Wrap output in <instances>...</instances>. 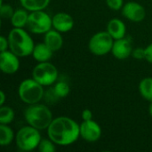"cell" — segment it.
I'll use <instances>...</instances> for the list:
<instances>
[{"instance_id": "obj_30", "label": "cell", "mask_w": 152, "mask_h": 152, "mask_svg": "<svg viewBox=\"0 0 152 152\" xmlns=\"http://www.w3.org/2000/svg\"><path fill=\"white\" fill-rule=\"evenodd\" d=\"M82 118L84 121H88V120H92L93 119V112L86 109V110H84L83 112H82Z\"/></svg>"}, {"instance_id": "obj_29", "label": "cell", "mask_w": 152, "mask_h": 152, "mask_svg": "<svg viewBox=\"0 0 152 152\" xmlns=\"http://www.w3.org/2000/svg\"><path fill=\"white\" fill-rule=\"evenodd\" d=\"M8 47H9L8 38L4 37V36H1L0 37V50H1V52L6 51Z\"/></svg>"}, {"instance_id": "obj_10", "label": "cell", "mask_w": 152, "mask_h": 152, "mask_svg": "<svg viewBox=\"0 0 152 152\" xmlns=\"http://www.w3.org/2000/svg\"><path fill=\"white\" fill-rule=\"evenodd\" d=\"M19 56L12 51H4L0 54V69L5 74H14L20 68Z\"/></svg>"}, {"instance_id": "obj_22", "label": "cell", "mask_w": 152, "mask_h": 152, "mask_svg": "<svg viewBox=\"0 0 152 152\" xmlns=\"http://www.w3.org/2000/svg\"><path fill=\"white\" fill-rule=\"evenodd\" d=\"M54 89V92L56 93V94L58 95V97L61 99V98H65L69 95V92H70V88H69V86L64 82V81H60V82H57L53 87Z\"/></svg>"}, {"instance_id": "obj_1", "label": "cell", "mask_w": 152, "mask_h": 152, "mask_svg": "<svg viewBox=\"0 0 152 152\" xmlns=\"http://www.w3.org/2000/svg\"><path fill=\"white\" fill-rule=\"evenodd\" d=\"M47 134L49 139L57 145H70L80 136V126L68 117H59L54 118L48 126Z\"/></svg>"}, {"instance_id": "obj_19", "label": "cell", "mask_w": 152, "mask_h": 152, "mask_svg": "<svg viewBox=\"0 0 152 152\" xmlns=\"http://www.w3.org/2000/svg\"><path fill=\"white\" fill-rule=\"evenodd\" d=\"M139 92L145 100L152 102V77H145L140 82Z\"/></svg>"}, {"instance_id": "obj_24", "label": "cell", "mask_w": 152, "mask_h": 152, "mask_svg": "<svg viewBox=\"0 0 152 152\" xmlns=\"http://www.w3.org/2000/svg\"><path fill=\"white\" fill-rule=\"evenodd\" d=\"M14 13V11H13V8L10 5V4H1V6H0V14H1V17L3 19H10L12 17Z\"/></svg>"}, {"instance_id": "obj_4", "label": "cell", "mask_w": 152, "mask_h": 152, "mask_svg": "<svg viewBox=\"0 0 152 152\" xmlns=\"http://www.w3.org/2000/svg\"><path fill=\"white\" fill-rule=\"evenodd\" d=\"M18 94L23 102L31 105L39 102L43 99L45 92L43 86L32 77L24 79L20 84Z\"/></svg>"}, {"instance_id": "obj_17", "label": "cell", "mask_w": 152, "mask_h": 152, "mask_svg": "<svg viewBox=\"0 0 152 152\" xmlns=\"http://www.w3.org/2000/svg\"><path fill=\"white\" fill-rule=\"evenodd\" d=\"M29 13H28V10L26 9H17L14 11L12 17L11 18L12 25L14 28H23L27 26L28 19Z\"/></svg>"}, {"instance_id": "obj_6", "label": "cell", "mask_w": 152, "mask_h": 152, "mask_svg": "<svg viewBox=\"0 0 152 152\" xmlns=\"http://www.w3.org/2000/svg\"><path fill=\"white\" fill-rule=\"evenodd\" d=\"M53 26V18L48 13L40 11L30 12L27 22V27L34 34H45Z\"/></svg>"}, {"instance_id": "obj_2", "label": "cell", "mask_w": 152, "mask_h": 152, "mask_svg": "<svg viewBox=\"0 0 152 152\" xmlns=\"http://www.w3.org/2000/svg\"><path fill=\"white\" fill-rule=\"evenodd\" d=\"M10 50L19 57L32 54L35 45L31 37L22 28H12L8 36Z\"/></svg>"}, {"instance_id": "obj_7", "label": "cell", "mask_w": 152, "mask_h": 152, "mask_svg": "<svg viewBox=\"0 0 152 152\" xmlns=\"http://www.w3.org/2000/svg\"><path fill=\"white\" fill-rule=\"evenodd\" d=\"M32 77L43 86H48L55 83L58 77L57 68L49 61L39 62L32 71Z\"/></svg>"}, {"instance_id": "obj_5", "label": "cell", "mask_w": 152, "mask_h": 152, "mask_svg": "<svg viewBox=\"0 0 152 152\" xmlns=\"http://www.w3.org/2000/svg\"><path fill=\"white\" fill-rule=\"evenodd\" d=\"M41 140V134L38 129L31 126L20 128L15 137L18 148L23 151H30L38 148Z\"/></svg>"}, {"instance_id": "obj_28", "label": "cell", "mask_w": 152, "mask_h": 152, "mask_svg": "<svg viewBox=\"0 0 152 152\" xmlns=\"http://www.w3.org/2000/svg\"><path fill=\"white\" fill-rule=\"evenodd\" d=\"M144 51H145V60L148 62L152 63V43L147 45L146 48H144Z\"/></svg>"}, {"instance_id": "obj_26", "label": "cell", "mask_w": 152, "mask_h": 152, "mask_svg": "<svg viewBox=\"0 0 152 152\" xmlns=\"http://www.w3.org/2000/svg\"><path fill=\"white\" fill-rule=\"evenodd\" d=\"M106 4L111 10L118 11L124 6V0H106Z\"/></svg>"}, {"instance_id": "obj_32", "label": "cell", "mask_w": 152, "mask_h": 152, "mask_svg": "<svg viewBox=\"0 0 152 152\" xmlns=\"http://www.w3.org/2000/svg\"><path fill=\"white\" fill-rule=\"evenodd\" d=\"M149 112H150V115L152 117V102H151V104L149 106Z\"/></svg>"}, {"instance_id": "obj_14", "label": "cell", "mask_w": 152, "mask_h": 152, "mask_svg": "<svg viewBox=\"0 0 152 152\" xmlns=\"http://www.w3.org/2000/svg\"><path fill=\"white\" fill-rule=\"evenodd\" d=\"M107 31L114 40L124 38L126 32L125 23L119 19H112L107 24Z\"/></svg>"}, {"instance_id": "obj_21", "label": "cell", "mask_w": 152, "mask_h": 152, "mask_svg": "<svg viewBox=\"0 0 152 152\" xmlns=\"http://www.w3.org/2000/svg\"><path fill=\"white\" fill-rule=\"evenodd\" d=\"M14 119V111L11 107L1 106L0 109V123L8 125Z\"/></svg>"}, {"instance_id": "obj_15", "label": "cell", "mask_w": 152, "mask_h": 152, "mask_svg": "<svg viewBox=\"0 0 152 152\" xmlns=\"http://www.w3.org/2000/svg\"><path fill=\"white\" fill-rule=\"evenodd\" d=\"M44 43L53 52L60 50L63 45V39L61 35V32L56 29H50L45 34Z\"/></svg>"}, {"instance_id": "obj_16", "label": "cell", "mask_w": 152, "mask_h": 152, "mask_svg": "<svg viewBox=\"0 0 152 152\" xmlns=\"http://www.w3.org/2000/svg\"><path fill=\"white\" fill-rule=\"evenodd\" d=\"M53 51L51 50L45 43H39L35 45L32 56L38 62L48 61L53 57Z\"/></svg>"}, {"instance_id": "obj_9", "label": "cell", "mask_w": 152, "mask_h": 152, "mask_svg": "<svg viewBox=\"0 0 152 152\" xmlns=\"http://www.w3.org/2000/svg\"><path fill=\"white\" fill-rule=\"evenodd\" d=\"M80 136L89 142H97L102 136V128L100 125L93 119L88 121L83 120L80 125Z\"/></svg>"}, {"instance_id": "obj_13", "label": "cell", "mask_w": 152, "mask_h": 152, "mask_svg": "<svg viewBox=\"0 0 152 152\" xmlns=\"http://www.w3.org/2000/svg\"><path fill=\"white\" fill-rule=\"evenodd\" d=\"M73 26V18L69 13L58 12L53 17V27L61 33H65L71 30Z\"/></svg>"}, {"instance_id": "obj_23", "label": "cell", "mask_w": 152, "mask_h": 152, "mask_svg": "<svg viewBox=\"0 0 152 152\" xmlns=\"http://www.w3.org/2000/svg\"><path fill=\"white\" fill-rule=\"evenodd\" d=\"M54 144L51 139H43L38 145V150L40 152H54L56 150Z\"/></svg>"}, {"instance_id": "obj_31", "label": "cell", "mask_w": 152, "mask_h": 152, "mask_svg": "<svg viewBox=\"0 0 152 152\" xmlns=\"http://www.w3.org/2000/svg\"><path fill=\"white\" fill-rule=\"evenodd\" d=\"M0 96H1L0 105L3 106V104L4 103V101H5V94L4 93V91H1V92H0Z\"/></svg>"}, {"instance_id": "obj_25", "label": "cell", "mask_w": 152, "mask_h": 152, "mask_svg": "<svg viewBox=\"0 0 152 152\" xmlns=\"http://www.w3.org/2000/svg\"><path fill=\"white\" fill-rule=\"evenodd\" d=\"M45 98V101L48 102V103H53V102H56V101H58L60 98L58 97V95L56 94V93L54 92V89L53 87V88H50L46 91L45 94H44Z\"/></svg>"}, {"instance_id": "obj_18", "label": "cell", "mask_w": 152, "mask_h": 152, "mask_svg": "<svg viewBox=\"0 0 152 152\" xmlns=\"http://www.w3.org/2000/svg\"><path fill=\"white\" fill-rule=\"evenodd\" d=\"M50 1L51 0H20V3L24 9L29 12H34L45 9Z\"/></svg>"}, {"instance_id": "obj_11", "label": "cell", "mask_w": 152, "mask_h": 152, "mask_svg": "<svg viewBox=\"0 0 152 152\" xmlns=\"http://www.w3.org/2000/svg\"><path fill=\"white\" fill-rule=\"evenodd\" d=\"M124 17L134 22H140L144 20L146 12L144 7L137 2L130 1L122 7Z\"/></svg>"}, {"instance_id": "obj_27", "label": "cell", "mask_w": 152, "mask_h": 152, "mask_svg": "<svg viewBox=\"0 0 152 152\" xmlns=\"http://www.w3.org/2000/svg\"><path fill=\"white\" fill-rule=\"evenodd\" d=\"M132 56L135 58L136 60H142L145 59V51L143 48H136L133 50L132 52Z\"/></svg>"}, {"instance_id": "obj_3", "label": "cell", "mask_w": 152, "mask_h": 152, "mask_svg": "<svg viewBox=\"0 0 152 152\" xmlns=\"http://www.w3.org/2000/svg\"><path fill=\"white\" fill-rule=\"evenodd\" d=\"M28 124L38 130L47 129L53 119V113L48 107L43 104H31L24 113Z\"/></svg>"}, {"instance_id": "obj_20", "label": "cell", "mask_w": 152, "mask_h": 152, "mask_svg": "<svg viewBox=\"0 0 152 152\" xmlns=\"http://www.w3.org/2000/svg\"><path fill=\"white\" fill-rule=\"evenodd\" d=\"M14 138L13 131L7 125L1 124L0 126V142L2 146H8Z\"/></svg>"}, {"instance_id": "obj_8", "label": "cell", "mask_w": 152, "mask_h": 152, "mask_svg": "<svg viewBox=\"0 0 152 152\" xmlns=\"http://www.w3.org/2000/svg\"><path fill=\"white\" fill-rule=\"evenodd\" d=\"M114 44L113 37L108 33V31H101L94 34L88 44L90 52L97 56H102L112 50Z\"/></svg>"}, {"instance_id": "obj_12", "label": "cell", "mask_w": 152, "mask_h": 152, "mask_svg": "<svg viewBox=\"0 0 152 152\" xmlns=\"http://www.w3.org/2000/svg\"><path fill=\"white\" fill-rule=\"evenodd\" d=\"M133 48L131 42L128 39L121 38L114 40V44L112 46L111 53L118 60H125L128 58L130 55H132Z\"/></svg>"}]
</instances>
